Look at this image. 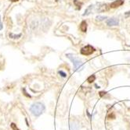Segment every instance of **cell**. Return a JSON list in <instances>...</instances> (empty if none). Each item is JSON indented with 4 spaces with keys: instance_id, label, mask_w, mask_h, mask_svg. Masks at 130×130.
Returning a JSON list of instances; mask_svg holds the SVG:
<instances>
[{
    "instance_id": "cell-11",
    "label": "cell",
    "mask_w": 130,
    "mask_h": 130,
    "mask_svg": "<svg viewBox=\"0 0 130 130\" xmlns=\"http://www.w3.org/2000/svg\"><path fill=\"white\" fill-rule=\"evenodd\" d=\"M2 29V24L1 22V17H0V30Z\"/></svg>"
},
{
    "instance_id": "cell-1",
    "label": "cell",
    "mask_w": 130,
    "mask_h": 130,
    "mask_svg": "<svg viewBox=\"0 0 130 130\" xmlns=\"http://www.w3.org/2000/svg\"><path fill=\"white\" fill-rule=\"evenodd\" d=\"M31 112L35 116H39L45 111V105L41 102H35L30 107Z\"/></svg>"
},
{
    "instance_id": "cell-10",
    "label": "cell",
    "mask_w": 130,
    "mask_h": 130,
    "mask_svg": "<svg viewBox=\"0 0 130 130\" xmlns=\"http://www.w3.org/2000/svg\"><path fill=\"white\" fill-rule=\"evenodd\" d=\"M59 74H61V77H67V74L65 73H64L63 71H60Z\"/></svg>"
},
{
    "instance_id": "cell-7",
    "label": "cell",
    "mask_w": 130,
    "mask_h": 130,
    "mask_svg": "<svg viewBox=\"0 0 130 130\" xmlns=\"http://www.w3.org/2000/svg\"><path fill=\"white\" fill-rule=\"evenodd\" d=\"M80 30L82 32H86V30H87V24H86L85 21H82V24H80Z\"/></svg>"
},
{
    "instance_id": "cell-6",
    "label": "cell",
    "mask_w": 130,
    "mask_h": 130,
    "mask_svg": "<svg viewBox=\"0 0 130 130\" xmlns=\"http://www.w3.org/2000/svg\"><path fill=\"white\" fill-rule=\"evenodd\" d=\"M79 128V124L77 122H72L70 123V129H71V130H78Z\"/></svg>"
},
{
    "instance_id": "cell-2",
    "label": "cell",
    "mask_w": 130,
    "mask_h": 130,
    "mask_svg": "<svg viewBox=\"0 0 130 130\" xmlns=\"http://www.w3.org/2000/svg\"><path fill=\"white\" fill-rule=\"evenodd\" d=\"M66 56L72 62L74 67L76 71H80V70L83 69V62H82L81 59H79L76 56H74L72 54H67Z\"/></svg>"
},
{
    "instance_id": "cell-9",
    "label": "cell",
    "mask_w": 130,
    "mask_h": 130,
    "mask_svg": "<svg viewBox=\"0 0 130 130\" xmlns=\"http://www.w3.org/2000/svg\"><path fill=\"white\" fill-rule=\"evenodd\" d=\"M95 79H96V77L94 75H92V76H90V77L88 78V82L89 83H93V81H95Z\"/></svg>"
},
{
    "instance_id": "cell-4",
    "label": "cell",
    "mask_w": 130,
    "mask_h": 130,
    "mask_svg": "<svg viewBox=\"0 0 130 130\" xmlns=\"http://www.w3.org/2000/svg\"><path fill=\"white\" fill-rule=\"evenodd\" d=\"M107 26H117L119 24V20L116 18H111L107 20Z\"/></svg>"
},
{
    "instance_id": "cell-8",
    "label": "cell",
    "mask_w": 130,
    "mask_h": 130,
    "mask_svg": "<svg viewBox=\"0 0 130 130\" xmlns=\"http://www.w3.org/2000/svg\"><path fill=\"white\" fill-rule=\"evenodd\" d=\"M105 19H107V17H104V16H97V17H96V21H102V20H104Z\"/></svg>"
},
{
    "instance_id": "cell-3",
    "label": "cell",
    "mask_w": 130,
    "mask_h": 130,
    "mask_svg": "<svg viewBox=\"0 0 130 130\" xmlns=\"http://www.w3.org/2000/svg\"><path fill=\"white\" fill-rule=\"evenodd\" d=\"M95 51H96L95 48L93 46L86 45L85 47H84V48H82V50H81V53H82V55L87 56V55H92V54H93Z\"/></svg>"
},
{
    "instance_id": "cell-13",
    "label": "cell",
    "mask_w": 130,
    "mask_h": 130,
    "mask_svg": "<svg viewBox=\"0 0 130 130\" xmlns=\"http://www.w3.org/2000/svg\"><path fill=\"white\" fill-rule=\"evenodd\" d=\"M13 1H18V0H13Z\"/></svg>"
},
{
    "instance_id": "cell-12",
    "label": "cell",
    "mask_w": 130,
    "mask_h": 130,
    "mask_svg": "<svg viewBox=\"0 0 130 130\" xmlns=\"http://www.w3.org/2000/svg\"><path fill=\"white\" fill-rule=\"evenodd\" d=\"M12 127L15 129V130H18L17 129H15V126H14V124H12Z\"/></svg>"
},
{
    "instance_id": "cell-5",
    "label": "cell",
    "mask_w": 130,
    "mask_h": 130,
    "mask_svg": "<svg viewBox=\"0 0 130 130\" xmlns=\"http://www.w3.org/2000/svg\"><path fill=\"white\" fill-rule=\"evenodd\" d=\"M123 3H124V0H117V1H115L110 5V7L116 8V7H118V6H122V5H123Z\"/></svg>"
}]
</instances>
